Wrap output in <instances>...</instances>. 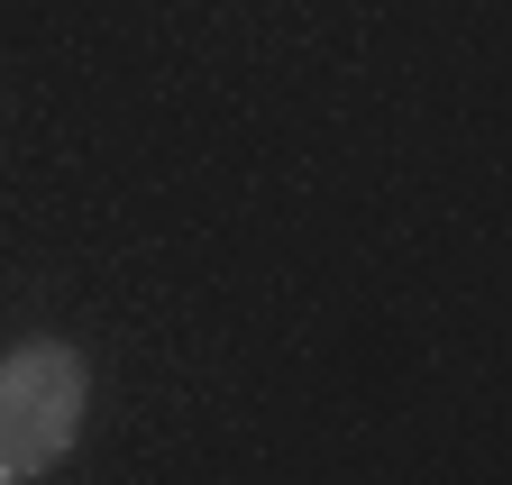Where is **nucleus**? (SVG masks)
Segmentation results:
<instances>
[{
	"label": "nucleus",
	"mask_w": 512,
	"mask_h": 485,
	"mask_svg": "<svg viewBox=\"0 0 512 485\" xmlns=\"http://www.w3.org/2000/svg\"><path fill=\"white\" fill-rule=\"evenodd\" d=\"M92 367L64 339H28L0 357V476H46L83 431Z\"/></svg>",
	"instance_id": "nucleus-1"
},
{
	"label": "nucleus",
	"mask_w": 512,
	"mask_h": 485,
	"mask_svg": "<svg viewBox=\"0 0 512 485\" xmlns=\"http://www.w3.org/2000/svg\"><path fill=\"white\" fill-rule=\"evenodd\" d=\"M0 485H10V476H0Z\"/></svg>",
	"instance_id": "nucleus-2"
}]
</instances>
